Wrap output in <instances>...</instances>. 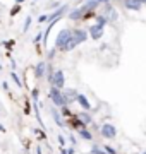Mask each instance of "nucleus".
Segmentation results:
<instances>
[{
	"label": "nucleus",
	"mask_w": 146,
	"mask_h": 154,
	"mask_svg": "<svg viewBox=\"0 0 146 154\" xmlns=\"http://www.w3.org/2000/svg\"><path fill=\"white\" fill-rule=\"evenodd\" d=\"M100 2H108V0H100Z\"/></svg>",
	"instance_id": "obj_26"
},
{
	"label": "nucleus",
	"mask_w": 146,
	"mask_h": 154,
	"mask_svg": "<svg viewBox=\"0 0 146 154\" xmlns=\"http://www.w3.org/2000/svg\"><path fill=\"white\" fill-rule=\"evenodd\" d=\"M38 21H40V22H46V21H48V17H46V16H41Z\"/></svg>",
	"instance_id": "obj_21"
},
{
	"label": "nucleus",
	"mask_w": 146,
	"mask_h": 154,
	"mask_svg": "<svg viewBox=\"0 0 146 154\" xmlns=\"http://www.w3.org/2000/svg\"><path fill=\"white\" fill-rule=\"evenodd\" d=\"M141 0H124V5L125 9H129V11H139L141 9Z\"/></svg>",
	"instance_id": "obj_7"
},
{
	"label": "nucleus",
	"mask_w": 146,
	"mask_h": 154,
	"mask_svg": "<svg viewBox=\"0 0 146 154\" xmlns=\"http://www.w3.org/2000/svg\"><path fill=\"white\" fill-rule=\"evenodd\" d=\"M29 24H31V17H28V19H26V22H24V28H23V31H24V33H26V31H28Z\"/></svg>",
	"instance_id": "obj_20"
},
{
	"label": "nucleus",
	"mask_w": 146,
	"mask_h": 154,
	"mask_svg": "<svg viewBox=\"0 0 146 154\" xmlns=\"http://www.w3.org/2000/svg\"><path fill=\"white\" fill-rule=\"evenodd\" d=\"M103 151H105L107 154H117V151H115L113 147H110V146H105V149H103Z\"/></svg>",
	"instance_id": "obj_17"
},
{
	"label": "nucleus",
	"mask_w": 146,
	"mask_h": 154,
	"mask_svg": "<svg viewBox=\"0 0 146 154\" xmlns=\"http://www.w3.org/2000/svg\"><path fill=\"white\" fill-rule=\"evenodd\" d=\"M36 154H41V149L40 147H36Z\"/></svg>",
	"instance_id": "obj_25"
},
{
	"label": "nucleus",
	"mask_w": 146,
	"mask_h": 154,
	"mask_svg": "<svg viewBox=\"0 0 146 154\" xmlns=\"http://www.w3.org/2000/svg\"><path fill=\"white\" fill-rule=\"evenodd\" d=\"M107 14H108V21H115L117 19V11L113 9V7H110V5H107Z\"/></svg>",
	"instance_id": "obj_13"
},
{
	"label": "nucleus",
	"mask_w": 146,
	"mask_h": 154,
	"mask_svg": "<svg viewBox=\"0 0 146 154\" xmlns=\"http://www.w3.org/2000/svg\"><path fill=\"white\" fill-rule=\"evenodd\" d=\"M79 135H81V137L84 139V140H91V139H93L91 132H88V130H86L84 127H83V128H79Z\"/></svg>",
	"instance_id": "obj_12"
},
{
	"label": "nucleus",
	"mask_w": 146,
	"mask_h": 154,
	"mask_svg": "<svg viewBox=\"0 0 146 154\" xmlns=\"http://www.w3.org/2000/svg\"><path fill=\"white\" fill-rule=\"evenodd\" d=\"M60 154H67V151L65 149H60Z\"/></svg>",
	"instance_id": "obj_24"
},
{
	"label": "nucleus",
	"mask_w": 146,
	"mask_h": 154,
	"mask_svg": "<svg viewBox=\"0 0 146 154\" xmlns=\"http://www.w3.org/2000/svg\"><path fill=\"white\" fill-rule=\"evenodd\" d=\"M69 38H71V31H69V29H62L60 33H59V36H57V39H55V46L59 50H62L64 45L69 41Z\"/></svg>",
	"instance_id": "obj_3"
},
{
	"label": "nucleus",
	"mask_w": 146,
	"mask_h": 154,
	"mask_svg": "<svg viewBox=\"0 0 146 154\" xmlns=\"http://www.w3.org/2000/svg\"><path fill=\"white\" fill-rule=\"evenodd\" d=\"M88 33H90V36L93 39H100L101 34H103V28H101V26H98V24H95V26H91V28H90V31H88Z\"/></svg>",
	"instance_id": "obj_6"
},
{
	"label": "nucleus",
	"mask_w": 146,
	"mask_h": 154,
	"mask_svg": "<svg viewBox=\"0 0 146 154\" xmlns=\"http://www.w3.org/2000/svg\"><path fill=\"white\" fill-rule=\"evenodd\" d=\"M45 70H46V63H45V62H38L36 67H34V75L40 79V77L45 75Z\"/></svg>",
	"instance_id": "obj_8"
},
{
	"label": "nucleus",
	"mask_w": 146,
	"mask_h": 154,
	"mask_svg": "<svg viewBox=\"0 0 146 154\" xmlns=\"http://www.w3.org/2000/svg\"><path fill=\"white\" fill-rule=\"evenodd\" d=\"M86 38H88V33L86 31H83V29H76V31H71V39H72L76 45L83 43V41H86Z\"/></svg>",
	"instance_id": "obj_5"
},
{
	"label": "nucleus",
	"mask_w": 146,
	"mask_h": 154,
	"mask_svg": "<svg viewBox=\"0 0 146 154\" xmlns=\"http://www.w3.org/2000/svg\"><path fill=\"white\" fill-rule=\"evenodd\" d=\"M11 75H12V79H14V82H16L17 86H19V88H21V81H19V77H17V74H14V72H12Z\"/></svg>",
	"instance_id": "obj_19"
},
{
	"label": "nucleus",
	"mask_w": 146,
	"mask_h": 154,
	"mask_svg": "<svg viewBox=\"0 0 146 154\" xmlns=\"http://www.w3.org/2000/svg\"><path fill=\"white\" fill-rule=\"evenodd\" d=\"M79 120L83 125H88V123H91V116L88 113H79Z\"/></svg>",
	"instance_id": "obj_14"
},
{
	"label": "nucleus",
	"mask_w": 146,
	"mask_h": 154,
	"mask_svg": "<svg viewBox=\"0 0 146 154\" xmlns=\"http://www.w3.org/2000/svg\"><path fill=\"white\" fill-rule=\"evenodd\" d=\"M91 154H107L105 151H101V149H98V147H93L91 149Z\"/></svg>",
	"instance_id": "obj_18"
},
{
	"label": "nucleus",
	"mask_w": 146,
	"mask_h": 154,
	"mask_svg": "<svg viewBox=\"0 0 146 154\" xmlns=\"http://www.w3.org/2000/svg\"><path fill=\"white\" fill-rule=\"evenodd\" d=\"M83 16H84V12L81 11V9H76V11H72L71 14H69V19H72V21H79V19H83Z\"/></svg>",
	"instance_id": "obj_10"
},
{
	"label": "nucleus",
	"mask_w": 146,
	"mask_h": 154,
	"mask_svg": "<svg viewBox=\"0 0 146 154\" xmlns=\"http://www.w3.org/2000/svg\"><path fill=\"white\" fill-rule=\"evenodd\" d=\"M143 154H146V151H144V152H143Z\"/></svg>",
	"instance_id": "obj_27"
},
{
	"label": "nucleus",
	"mask_w": 146,
	"mask_h": 154,
	"mask_svg": "<svg viewBox=\"0 0 146 154\" xmlns=\"http://www.w3.org/2000/svg\"><path fill=\"white\" fill-rule=\"evenodd\" d=\"M107 17L105 16H100V17H96V24H98V26H101V28H103V26H105V24H107Z\"/></svg>",
	"instance_id": "obj_16"
},
{
	"label": "nucleus",
	"mask_w": 146,
	"mask_h": 154,
	"mask_svg": "<svg viewBox=\"0 0 146 154\" xmlns=\"http://www.w3.org/2000/svg\"><path fill=\"white\" fill-rule=\"evenodd\" d=\"M59 142H60V146H64L65 144V139L62 137V135H59Z\"/></svg>",
	"instance_id": "obj_22"
},
{
	"label": "nucleus",
	"mask_w": 146,
	"mask_h": 154,
	"mask_svg": "<svg viewBox=\"0 0 146 154\" xmlns=\"http://www.w3.org/2000/svg\"><path fill=\"white\" fill-rule=\"evenodd\" d=\"M52 115H53V120H55V123L59 127H64V123H62V118H60V113L57 110H52Z\"/></svg>",
	"instance_id": "obj_15"
},
{
	"label": "nucleus",
	"mask_w": 146,
	"mask_h": 154,
	"mask_svg": "<svg viewBox=\"0 0 146 154\" xmlns=\"http://www.w3.org/2000/svg\"><path fill=\"white\" fill-rule=\"evenodd\" d=\"M100 132L105 139H113L115 135H117V128H115L112 123H105V125L100 128Z\"/></svg>",
	"instance_id": "obj_4"
},
{
	"label": "nucleus",
	"mask_w": 146,
	"mask_h": 154,
	"mask_svg": "<svg viewBox=\"0 0 146 154\" xmlns=\"http://www.w3.org/2000/svg\"><path fill=\"white\" fill-rule=\"evenodd\" d=\"M50 84L53 86V88H57V89H60V91H62L64 84H65V75H64V72H62V70H55V72H53Z\"/></svg>",
	"instance_id": "obj_2"
},
{
	"label": "nucleus",
	"mask_w": 146,
	"mask_h": 154,
	"mask_svg": "<svg viewBox=\"0 0 146 154\" xmlns=\"http://www.w3.org/2000/svg\"><path fill=\"white\" fill-rule=\"evenodd\" d=\"M17 11H19V5H16L14 9H12V16H14V14H17Z\"/></svg>",
	"instance_id": "obj_23"
},
{
	"label": "nucleus",
	"mask_w": 146,
	"mask_h": 154,
	"mask_svg": "<svg viewBox=\"0 0 146 154\" xmlns=\"http://www.w3.org/2000/svg\"><path fill=\"white\" fill-rule=\"evenodd\" d=\"M48 96H50V99L53 101V105L59 106V108H62V106L67 105V101H65V98H64V93H62L60 89L53 88V86L50 88V94H48Z\"/></svg>",
	"instance_id": "obj_1"
},
{
	"label": "nucleus",
	"mask_w": 146,
	"mask_h": 154,
	"mask_svg": "<svg viewBox=\"0 0 146 154\" xmlns=\"http://www.w3.org/2000/svg\"><path fill=\"white\" fill-rule=\"evenodd\" d=\"M76 96H78V93H76L74 89H69L67 93H64V98H65V101H67V103L76 101Z\"/></svg>",
	"instance_id": "obj_11"
},
{
	"label": "nucleus",
	"mask_w": 146,
	"mask_h": 154,
	"mask_svg": "<svg viewBox=\"0 0 146 154\" xmlns=\"http://www.w3.org/2000/svg\"><path fill=\"white\" fill-rule=\"evenodd\" d=\"M76 101H78V103H79L81 106H83L84 110H91L90 101H88V98H86L84 94H78V96H76Z\"/></svg>",
	"instance_id": "obj_9"
}]
</instances>
